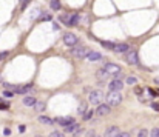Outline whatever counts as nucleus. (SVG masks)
Wrapping results in <instances>:
<instances>
[{
  "mask_svg": "<svg viewBox=\"0 0 159 137\" xmlns=\"http://www.w3.org/2000/svg\"><path fill=\"white\" fill-rule=\"evenodd\" d=\"M122 102V95H121V91H111L107 94V105L110 106H116Z\"/></svg>",
  "mask_w": 159,
  "mask_h": 137,
  "instance_id": "nucleus-1",
  "label": "nucleus"
},
{
  "mask_svg": "<svg viewBox=\"0 0 159 137\" xmlns=\"http://www.w3.org/2000/svg\"><path fill=\"white\" fill-rule=\"evenodd\" d=\"M103 92L100 91V89H94V91H91L90 92V95H88V102L90 103H93V105H99V103H102V100H103Z\"/></svg>",
  "mask_w": 159,
  "mask_h": 137,
  "instance_id": "nucleus-2",
  "label": "nucleus"
},
{
  "mask_svg": "<svg viewBox=\"0 0 159 137\" xmlns=\"http://www.w3.org/2000/svg\"><path fill=\"white\" fill-rule=\"evenodd\" d=\"M77 42H79V39L76 37V34H73V33L63 34V43L67 45V46H76Z\"/></svg>",
  "mask_w": 159,
  "mask_h": 137,
  "instance_id": "nucleus-3",
  "label": "nucleus"
},
{
  "mask_svg": "<svg viewBox=\"0 0 159 137\" xmlns=\"http://www.w3.org/2000/svg\"><path fill=\"white\" fill-rule=\"evenodd\" d=\"M87 52H88V49L84 48V46H73L71 48V54L74 57H77V59H85Z\"/></svg>",
  "mask_w": 159,
  "mask_h": 137,
  "instance_id": "nucleus-4",
  "label": "nucleus"
},
{
  "mask_svg": "<svg viewBox=\"0 0 159 137\" xmlns=\"http://www.w3.org/2000/svg\"><path fill=\"white\" fill-rule=\"evenodd\" d=\"M125 59H127V62L128 63H131V65H138L139 63V57H138V51L136 49H128L127 51V56H125Z\"/></svg>",
  "mask_w": 159,
  "mask_h": 137,
  "instance_id": "nucleus-5",
  "label": "nucleus"
},
{
  "mask_svg": "<svg viewBox=\"0 0 159 137\" xmlns=\"http://www.w3.org/2000/svg\"><path fill=\"white\" fill-rule=\"evenodd\" d=\"M110 111H111V108H110V105H107V103H99L97 105V108H96V116H107V114H110Z\"/></svg>",
  "mask_w": 159,
  "mask_h": 137,
  "instance_id": "nucleus-6",
  "label": "nucleus"
},
{
  "mask_svg": "<svg viewBox=\"0 0 159 137\" xmlns=\"http://www.w3.org/2000/svg\"><path fill=\"white\" fill-rule=\"evenodd\" d=\"M65 132H73V134L77 135V134H81V132H82V128L79 126L76 122H73V123H70V125L65 126Z\"/></svg>",
  "mask_w": 159,
  "mask_h": 137,
  "instance_id": "nucleus-7",
  "label": "nucleus"
},
{
  "mask_svg": "<svg viewBox=\"0 0 159 137\" xmlns=\"http://www.w3.org/2000/svg\"><path fill=\"white\" fill-rule=\"evenodd\" d=\"M103 70L107 71L108 74H119V73H121V66H117L114 63H105Z\"/></svg>",
  "mask_w": 159,
  "mask_h": 137,
  "instance_id": "nucleus-8",
  "label": "nucleus"
},
{
  "mask_svg": "<svg viewBox=\"0 0 159 137\" xmlns=\"http://www.w3.org/2000/svg\"><path fill=\"white\" fill-rule=\"evenodd\" d=\"M108 88L111 91H121L124 88V83L121 82V79H114V80H111L110 83H108Z\"/></svg>",
  "mask_w": 159,
  "mask_h": 137,
  "instance_id": "nucleus-9",
  "label": "nucleus"
},
{
  "mask_svg": "<svg viewBox=\"0 0 159 137\" xmlns=\"http://www.w3.org/2000/svg\"><path fill=\"white\" fill-rule=\"evenodd\" d=\"M85 57H87L90 62H99V60H102V54L97 52V51H88Z\"/></svg>",
  "mask_w": 159,
  "mask_h": 137,
  "instance_id": "nucleus-10",
  "label": "nucleus"
},
{
  "mask_svg": "<svg viewBox=\"0 0 159 137\" xmlns=\"http://www.w3.org/2000/svg\"><path fill=\"white\" fill-rule=\"evenodd\" d=\"M117 134H119V128L117 126H110V128H107L103 137H116Z\"/></svg>",
  "mask_w": 159,
  "mask_h": 137,
  "instance_id": "nucleus-11",
  "label": "nucleus"
},
{
  "mask_svg": "<svg viewBox=\"0 0 159 137\" xmlns=\"http://www.w3.org/2000/svg\"><path fill=\"white\" fill-rule=\"evenodd\" d=\"M128 49H130V45H127V43H117L113 48V51H116V52H127Z\"/></svg>",
  "mask_w": 159,
  "mask_h": 137,
  "instance_id": "nucleus-12",
  "label": "nucleus"
},
{
  "mask_svg": "<svg viewBox=\"0 0 159 137\" xmlns=\"http://www.w3.org/2000/svg\"><path fill=\"white\" fill-rule=\"evenodd\" d=\"M56 122L59 123V125L67 126V125H70V123L74 122V119H73V117H59V119H56Z\"/></svg>",
  "mask_w": 159,
  "mask_h": 137,
  "instance_id": "nucleus-13",
  "label": "nucleus"
},
{
  "mask_svg": "<svg viewBox=\"0 0 159 137\" xmlns=\"http://www.w3.org/2000/svg\"><path fill=\"white\" fill-rule=\"evenodd\" d=\"M23 103H25L26 106H33V105L36 103V97H33V95H26V97L23 99Z\"/></svg>",
  "mask_w": 159,
  "mask_h": 137,
  "instance_id": "nucleus-14",
  "label": "nucleus"
},
{
  "mask_svg": "<svg viewBox=\"0 0 159 137\" xmlns=\"http://www.w3.org/2000/svg\"><path fill=\"white\" fill-rule=\"evenodd\" d=\"M33 106H34L36 111H43V109H45V103H43V102H37V100H36V103H34Z\"/></svg>",
  "mask_w": 159,
  "mask_h": 137,
  "instance_id": "nucleus-15",
  "label": "nucleus"
},
{
  "mask_svg": "<svg viewBox=\"0 0 159 137\" xmlns=\"http://www.w3.org/2000/svg\"><path fill=\"white\" fill-rule=\"evenodd\" d=\"M39 122L45 123V125H51V123H52V120L49 117H46V116H40V117H39Z\"/></svg>",
  "mask_w": 159,
  "mask_h": 137,
  "instance_id": "nucleus-16",
  "label": "nucleus"
},
{
  "mask_svg": "<svg viewBox=\"0 0 159 137\" xmlns=\"http://www.w3.org/2000/svg\"><path fill=\"white\" fill-rule=\"evenodd\" d=\"M51 9H54V11L60 9V2L59 0H51Z\"/></svg>",
  "mask_w": 159,
  "mask_h": 137,
  "instance_id": "nucleus-17",
  "label": "nucleus"
},
{
  "mask_svg": "<svg viewBox=\"0 0 159 137\" xmlns=\"http://www.w3.org/2000/svg\"><path fill=\"white\" fill-rule=\"evenodd\" d=\"M77 113H79V114H84V113H87V103H81V105H79Z\"/></svg>",
  "mask_w": 159,
  "mask_h": 137,
  "instance_id": "nucleus-18",
  "label": "nucleus"
},
{
  "mask_svg": "<svg viewBox=\"0 0 159 137\" xmlns=\"http://www.w3.org/2000/svg\"><path fill=\"white\" fill-rule=\"evenodd\" d=\"M136 82H138V79H136V77H133V76L127 77V83H128V85H136Z\"/></svg>",
  "mask_w": 159,
  "mask_h": 137,
  "instance_id": "nucleus-19",
  "label": "nucleus"
},
{
  "mask_svg": "<svg viewBox=\"0 0 159 137\" xmlns=\"http://www.w3.org/2000/svg\"><path fill=\"white\" fill-rule=\"evenodd\" d=\"M100 43H102L103 48H108V49H113L114 48V43H111V42H100Z\"/></svg>",
  "mask_w": 159,
  "mask_h": 137,
  "instance_id": "nucleus-20",
  "label": "nucleus"
},
{
  "mask_svg": "<svg viewBox=\"0 0 159 137\" xmlns=\"http://www.w3.org/2000/svg\"><path fill=\"white\" fill-rule=\"evenodd\" d=\"M138 137H148V131L147 129H141L138 132Z\"/></svg>",
  "mask_w": 159,
  "mask_h": 137,
  "instance_id": "nucleus-21",
  "label": "nucleus"
},
{
  "mask_svg": "<svg viewBox=\"0 0 159 137\" xmlns=\"http://www.w3.org/2000/svg\"><path fill=\"white\" fill-rule=\"evenodd\" d=\"M150 137H159V128H154V129H151V132H150Z\"/></svg>",
  "mask_w": 159,
  "mask_h": 137,
  "instance_id": "nucleus-22",
  "label": "nucleus"
},
{
  "mask_svg": "<svg viewBox=\"0 0 159 137\" xmlns=\"http://www.w3.org/2000/svg\"><path fill=\"white\" fill-rule=\"evenodd\" d=\"M49 137H63V132H59V131H52L49 134Z\"/></svg>",
  "mask_w": 159,
  "mask_h": 137,
  "instance_id": "nucleus-23",
  "label": "nucleus"
},
{
  "mask_svg": "<svg viewBox=\"0 0 159 137\" xmlns=\"http://www.w3.org/2000/svg\"><path fill=\"white\" fill-rule=\"evenodd\" d=\"M116 137H130V134H128L127 131H122V132H121V131H119V134H117Z\"/></svg>",
  "mask_w": 159,
  "mask_h": 137,
  "instance_id": "nucleus-24",
  "label": "nucleus"
},
{
  "mask_svg": "<svg viewBox=\"0 0 159 137\" xmlns=\"http://www.w3.org/2000/svg\"><path fill=\"white\" fill-rule=\"evenodd\" d=\"M84 114H85V116H84V119H85V120H90V119H91V116H93V111H88V113H84Z\"/></svg>",
  "mask_w": 159,
  "mask_h": 137,
  "instance_id": "nucleus-25",
  "label": "nucleus"
},
{
  "mask_svg": "<svg viewBox=\"0 0 159 137\" xmlns=\"http://www.w3.org/2000/svg\"><path fill=\"white\" fill-rule=\"evenodd\" d=\"M5 57H8V51H3V52H0V62H2Z\"/></svg>",
  "mask_w": 159,
  "mask_h": 137,
  "instance_id": "nucleus-26",
  "label": "nucleus"
},
{
  "mask_svg": "<svg viewBox=\"0 0 159 137\" xmlns=\"http://www.w3.org/2000/svg\"><path fill=\"white\" fill-rule=\"evenodd\" d=\"M87 137H100V135H99V134H96V132H94V131H90V132H88V135H87Z\"/></svg>",
  "mask_w": 159,
  "mask_h": 137,
  "instance_id": "nucleus-27",
  "label": "nucleus"
},
{
  "mask_svg": "<svg viewBox=\"0 0 159 137\" xmlns=\"http://www.w3.org/2000/svg\"><path fill=\"white\" fill-rule=\"evenodd\" d=\"M3 95H5V97H12V92H11V91H5Z\"/></svg>",
  "mask_w": 159,
  "mask_h": 137,
  "instance_id": "nucleus-28",
  "label": "nucleus"
},
{
  "mask_svg": "<svg viewBox=\"0 0 159 137\" xmlns=\"http://www.w3.org/2000/svg\"><path fill=\"white\" fill-rule=\"evenodd\" d=\"M151 108L156 109V111H159V103H151Z\"/></svg>",
  "mask_w": 159,
  "mask_h": 137,
  "instance_id": "nucleus-29",
  "label": "nucleus"
},
{
  "mask_svg": "<svg viewBox=\"0 0 159 137\" xmlns=\"http://www.w3.org/2000/svg\"><path fill=\"white\" fill-rule=\"evenodd\" d=\"M3 134H5V135H9V134H11V129H9V128H5Z\"/></svg>",
  "mask_w": 159,
  "mask_h": 137,
  "instance_id": "nucleus-30",
  "label": "nucleus"
},
{
  "mask_svg": "<svg viewBox=\"0 0 159 137\" xmlns=\"http://www.w3.org/2000/svg\"><path fill=\"white\" fill-rule=\"evenodd\" d=\"M30 0H20V3H22V6H26V3H28Z\"/></svg>",
  "mask_w": 159,
  "mask_h": 137,
  "instance_id": "nucleus-31",
  "label": "nucleus"
},
{
  "mask_svg": "<svg viewBox=\"0 0 159 137\" xmlns=\"http://www.w3.org/2000/svg\"><path fill=\"white\" fill-rule=\"evenodd\" d=\"M0 109H8V106H5V105H0Z\"/></svg>",
  "mask_w": 159,
  "mask_h": 137,
  "instance_id": "nucleus-32",
  "label": "nucleus"
},
{
  "mask_svg": "<svg viewBox=\"0 0 159 137\" xmlns=\"http://www.w3.org/2000/svg\"><path fill=\"white\" fill-rule=\"evenodd\" d=\"M154 83H159V77H156V79H154Z\"/></svg>",
  "mask_w": 159,
  "mask_h": 137,
  "instance_id": "nucleus-33",
  "label": "nucleus"
},
{
  "mask_svg": "<svg viewBox=\"0 0 159 137\" xmlns=\"http://www.w3.org/2000/svg\"><path fill=\"white\" fill-rule=\"evenodd\" d=\"M37 137H42V135H37Z\"/></svg>",
  "mask_w": 159,
  "mask_h": 137,
  "instance_id": "nucleus-34",
  "label": "nucleus"
}]
</instances>
